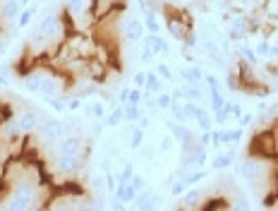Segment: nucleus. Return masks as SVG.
I'll list each match as a JSON object with an SVG mask.
<instances>
[{"label": "nucleus", "mask_w": 278, "mask_h": 211, "mask_svg": "<svg viewBox=\"0 0 278 211\" xmlns=\"http://www.w3.org/2000/svg\"><path fill=\"white\" fill-rule=\"evenodd\" d=\"M5 48H7V39H3V36H0V56L5 53Z\"/></svg>", "instance_id": "63"}, {"label": "nucleus", "mask_w": 278, "mask_h": 211, "mask_svg": "<svg viewBox=\"0 0 278 211\" xmlns=\"http://www.w3.org/2000/svg\"><path fill=\"white\" fill-rule=\"evenodd\" d=\"M7 79H10V75H7V67H0V86H5Z\"/></svg>", "instance_id": "62"}, {"label": "nucleus", "mask_w": 278, "mask_h": 211, "mask_svg": "<svg viewBox=\"0 0 278 211\" xmlns=\"http://www.w3.org/2000/svg\"><path fill=\"white\" fill-rule=\"evenodd\" d=\"M144 132L146 130H142L139 125L130 130V149H132V151H139V147L144 144Z\"/></svg>", "instance_id": "29"}, {"label": "nucleus", "mask_w": 278, "mask_h": 211, "mask_svg": "<svg viewBox=\"0 0 278 211\" xmlns=\"http://www.w3.org/2000/svg\"><path fill=\"white\" fill-rule=\"evenodd\" d=\"M170 118L178 120V122H192V120L187 118V113H185V103L178 101V99H175L173 106H170Z\"/></svg>", "instance_id": "27"}, {"label": "nucleus", "mask_w": 278, "mask_h": 211, "mask_svg": "<svg viewBox=\"0 0 278 211\" xmlns=\"http://www.w3.org/2000/svg\"><path fill=\"white\" fill-rule=\"evenodd\" d=\"M84 168V159H79V156H60L58 154L56 163H53V170L56 173H60L63 178H75L79 175Z\"/></svg>", "instance_id": "6"}, {"label": "nucleus", "mask_w": 278, "mask_h": 211, "mask_svg": "<svg viewBox=\"0 0 278 211\" xmlns=\"http://www.w3.org/2000/svg\"><path fill=\"white\" fill-rule=\"evenodd\" d=\"M139 211H151V209H156L159 206V197H153V199H149V202H139V204H134Z\"/></svg>", "instance_id": "52"}, {"label": "nucleus", "mask_w": 278, "mask_h": 211, "mask_svg": "<svg viewBox=\"0 0 278 211\" xmlns=\"http://www.w3.org/2000/svg\"><path fill=\"white\" fill-rule=\"evenodd\" d=\"M235 175H240L245 183H259L262 175H264V159H259V156H247L240 166L235 168Z\"/></svg>", "instance_id": "5"}, {"label": "nucleus", "mask_w": 278, "mask_h": 211, "mask_svg": "<svg viewBox=\"0 0 278 211\" xmlns=\"http://www.w3.org/2000/svg\"><path fill=\"white\" fill-rule=\"evenodd\" d=\"M142 22H144V27H146V34H159V14H156L153 7L142 12Z\"/></svg>", "instance_id": "21"}, {"label": "nucleus", "mask_w": 278, "mask_h": 211, "mask_svg": "<svg viewBox=\"0 0 278 211\" xmlns=\"http://www.w3.org/2000/svg\"><path fill=\"white\" fill-rule=\"evenodd\" d=\"M225 22H228V39L233 43L237 41H245L247 36L252 34V22H250V14L247 12H230L225 14Z\"/></svg>", "instance_id": "3"}, {"label": "nucleus", "mask_w": 278, "mask_h": 211, "mask_svg": "<svg viewBox=\"0 0 278 211\" xmlns=\"http://www.w3.org/2000/svg\"><path fill=\"white\" fill-rule=\"evenodd\" d=\"M175 144H178V142L173 139V134L168 132V134H163V137H161V142H159V154H170V151H173V147Z\"/></svg>", "instance_id": "37"}, {"label": "nucleus", "mask_w": 278, "mask_h": 211, "mask_svg": "<svg viewBox=\"0 0 278 211\" xmlns=\"http://www.w3.org/2000/svg\"><path fill=\"white\" fill-rule=\"evenodd\" d=\"M170 94H173V99H178V101H185V89H182V84H180V86H175V89H173V92H170Z\"/></svg>", "instance_id": "61"}, {"label": "nucleus", "mask_w": 278, "mask_h": 211, "mask_svg": "<svg viewBox=\"0 0 278 211\" xmlns=\"http://www.w3.org/2000/svg\"><path fill=\"white\" fill-rule=\"evenodd\" d=\"M252 122H254V118H252L250 113H242V115H240V120H237V125H240V127H250Z\"/></svg>", "instance_id": "58"}, {"label": "nucleus", "mask_w": 278, "mask_h": 211, "mask_svg": "<svg viewBox=\"0 0 278 211\" xmlns=\"http://www.w3.org/2000/svg\"><path fill=\"white\" fill-rule=\"evenodd\" d=\"M89 108H91V118L94 120H103L108 115V106L103 101H94V103H89Z\"/></svg>", "instance_id": "36"}, {"label": "nucleus", "mask_w": 278, "mask_h": 211, "mask_svg": "<svg viewBox=\"0 0 278 211\" xmlns=\"http://www.w3.org/2000/svg\"><path fill=\"white\" fill-rule=\"evenodd\" d=\"M144 36H146L144 22L139 20V17H134V14H127L125 20H123V39L130 43H139Z\"/></svg>", "instance_id": "7"}, {"label": "nucleus", "mask_w": 278, "mask_h": 211, "mask_svg": "<svg viewBox=\"0 0 278 211\" xmlns=\"http://www.w3.org/2000/svg\"><path fill=\"white\" fill-rule=\"evenodd\" d=\"M223 108H225V113H228L230 115V120H240V115H242V106H237V103H233V101H225V106H223Z\"/></svg>", "instance_id": "43"}, {"label": "nucleus", "mask_w": 278, "mask_h": 211, "mask_svg": "<svg viewBox=\"0 0 278 211\" xmlns=\"http://www.w3.org/2000/svg\"><path fill=\"white\" fill-rule=\"evenodd\" d=\"M230 209H235V211H250L252 204L247 202V199H237V202H233V204H230Z\"/></svg>", "instance_id": "54"}, {"label": "nucleus", "mask_w": 278, "mask_h": 211, "mask_svg": "<svg viewBox=\"0 0 278 211\" xmlns=\"http://www.w3.org/2000/svg\"><path fill=\"white\" fill-rule=\"evenodd\" d=\"M98 170H101V173H108V170H111V156H103V159H101Z\"/></svg>", "instance_id": "60"}, {"label": "nucleus", "mask_w": 278, "mask_h": 211, "mask_svg": "<svg viewBox=\"0 0 278 211\" xmlns=\"http://www.w3.org/2000/svg\"><path fill=\"white\" fill-rule=\"evenodd\" d=\"M103 180H106V192H108V195H115V187H118V175L108 170V173H103Z\"/></svg>", "instance_id": "44"}, {"label": "nucleus", "mask_w": 278, "mask_h": 211, "mask_svg": "<svg viewBox=\"0 0 278 211\" xmlns=\"http://www.w3.org/2000/svg\"><path fill=\"white\" fill-rule=\"evenodd\" d=\"M103 130H106V122H103V120H96V122L91 125V134H94V137L103 134Z\"/></svg>", "instance_id": "57"}, {"label": "nucleus", "mask_w": 278, "mask_h": 211, "mask_svg": "<svg viewBox=\"0 0 278 211\" xmlns=\"http://www.w3.org/2000/svg\"><path fill=\"white\" fill-rule=\"evenodd\" d=\"M204 86H206V94L211 92V89H221V84H218V77H216L214 72H204Z\"/></svg>", "instance_id": "45"}, {"label": "nucleus", "mask_w": 278, "mask_h": 211, "mask_svg": "<svg viewBox=\"0 0 278 211\" xmlns=\"http://www.w3.org/2000/svg\"><path fill=\"white\" fill-rule=\"evenodd\" d=\"M63 17L56 12L46 14L41 22H39V27L34 31V41H43V43H60L65 39V29H63Z\"/></svg>", "instance_id": "2"}, {"label": "nucleus", "mask_w": 278, "mask_h": 211, "mask_svg": "<svg viewBox=\"0 0 278 211\" xmlns=\"http://www.w3.org/2000/svg\"><path fill=\"white\" fill-rule=\"evenodd\" d=\"M106 127H120V122H125V111H123V103H113L108 108V115L103 118Z\"/></svg>", "instance_id": "16"}, {"label": "nucleus", "mask_w": 278, "mask_h": 211, "mask_svg": "<svg viewBox=\"0 0 278 211\" xmlns=\"http://www.w3.org/2000/svg\"><path fill=\"white\" fill-rule=\"evenodd\" d=\"M153 70H156V75H159L163 82H175V72L170 70V65L163 63V60H156V63H153Z\"/></svg>", "instance_id": "26"}, {"label": "nucleus", "mask_w": 278, "mask_h": 211, "mask_svg": "<svg viewBox=\"0 0 278 211\" xmlns=\"http://www.w3.org/2000/svg\"><path fill=\"white\" fill-rule=\"evenodd\" d=\"M130 185H132V187H134V190H144V187H146V178L144 175H137V173H134V175H132V180H130Z\"/></svg>", "instance_id": "53"}, {"label": "nucleus", "mask_w": 278, "mask_h": 211, "mask_svg": "<svg viewBox=\"0 0 278 211\" xmlns=\"http://www.w3.org/2000/svg\"><path fill=\"white\" fill-rule=\"evenodd\" d=\"M166 127L178 144H187V142L195 139V132H192V127H187V122H178V120L170 118V120H166Z\"/></svg>", "instance_id": "10"}, {"label": "nucleus", "mask_w": 278, "mask_h": 211, "mask_svg": "<svg viewBox=\"0 0 278 211\" xmlns=\"http://www.w3.org/2000/svg\"><path fill=\"white\" fill-rule=\"evenodd\" d=\"M211 147L214 149L225 147V127H214L211 130Z\"/></svg>", "instance_id": "34"}, {"label": "nucleus", "mask_w": 278, "mask_h": 211, "mask_svg": "<svg viewBox=\"0 0 278 211\" xmlns=\"http://www.w3.org/2000/svg\"><path fill=\"white\" fill-rule=\"evenodd\" d=\"M127 96H130V86H123V89H118V94H115V101H118V103H127Z\"/></svg>", "instance_id": "55"}, {"label": "nucleus", "mask_w": 278, "mask_h": 211, "mask_svg": "<svg viewBox=\"0 0 278 211\" xmlns=\"http://www.w3.org/2000/svg\"><path fill=\"white\" fill-rule=\"evenodd\" d=\"M180 77L182 82H195V84H202L204 82V70H202V65H187V67H182L180 70Z\"/></svg>", "instance_id": "15"}, {"label": "nucleus", "mask_w": 278, "mask_h": 211, "mask_svg": "<svg viewBox=\"0 0 278 211\" xmlns=\"http://www.w3.org/2000/svg\"><path fill=\"white\" fill-rule=\"evenodd\" d=\"M65 132H67V125L58 118H46L41 125H39V134L48 142H58L60 137H65Z\"/></svg>", "instance_id": "8"}, {"label": "nucleus", "mask_w": 278, "mask_h": 211, "mask_svg": "<svg viewBox=\"0 0 278 211\" xmlns=\"http://www.w3.org/2000/svg\"><path fill=\"white\" fill-rule=\"evenodd\" d=\"M134 197H137V190H134L130 183L118 185V187H115V199H120V202H125V204H132Z\"/></svg>", "instance_id": "23"}, {"label": "nucleus", "mask_w": 278, "mask_h": 211, "mask_svg": "<svg viewBox=\"0 0 278 211\" xmlns=\"http://www.w3.org/2000/svg\"><path fill=\"white\" fill-rule=\"evenodd\" d=\"M180 209H199L202 206V192L199 190H189L187 187V192L182 195V199H180Z\"/></svg>", "instance_id": "18"}, {"label": "nucleus", "mask_w": 278, "mask_h": 211, "mask_svg": "<svg viewBox=\"0 0 278 211\" xmlns=\"http://www.w3.org/2000/svg\"><path fill=\"white\" fill-rule=\"evenodd\" d=\"M137 125L142 127V130H149V125H151V115H146V113H142V118L137 120Z\"/></svg>", "instance_id": "59"}, {"label": "nucleus", "mask_w": 278, "mask_h": 211, "mask_svg": "<svg viewBox=\"0 0 278 211\" xmlns=\"http://www.w3.org/2000/svg\"><path fill=\"white\" fill-rule=\"evenodd\" d=\"M56 151L60 156H79V159H84L89 154V147L84 144V139L79 134H65V137H60L56 142Z\"/></svg>", "instance_id": "4"}, {"label": "nucleus", "mask_w": 278, "mask_h": 211, "mask_svg": "<svg viewBox=\"0 0 278 211\" xmlns=\"http://www.w3.org/2000/svg\"><path fill=\"white\" fill-rule=\"evenodd\" d=\"M65 92V77L56 75V72H46V77H43V84H41V96H60Z\"/></svg>", "instance_id": "9"}, {"label": "nucleus", "mask_w": 278, "mask_h": 211, "mask_svg": "<svg viewBox=\"0 0 278 211\" xmlns=\"http://www.w3.org/2000/svg\"><path fill=\"white\" fill-rule=\"evenodd\" d=\"M20 3H22V7H27V5H31L34 0H20Z\"/></svg>", "instance_id": "64"}, {"label": "nucleus", "mask_w": 278, "mask_h": 211, "mask_svg": "<svg viewBox=\"0 0 278 211\" xmlns=\"http://www.w3.org/2000/svg\"><path fill=\"white\" fill-rule=\"evenodd\" d=\"M20 12H22V3H20V0H5V5L0 7V17H3L5 22H17Z\"/></svg>", "instance_id": "17"}, {"label": "nucleus", "mask_w": 278, "mask_h": 211, "mask_svg": "<svg viewBox=\"0 0 278 211\" xmlns=\"http://www.w3.org/2000/svg\"><path fill=\"white\" fill-rule=\"evenodd\" d=\"M245 137V127H225V144H240Z\"/></svg>", "instance_id": "32"}, {"label": "nucleus", "mask_w": 278, "mask_h": 211, "mask_svg": "<svg viewBox=\"0 0 278 211\" xmlns=\"http://www.w3.org/2000/svg\"><path fill=\"white\" fill-rule=\"evenodd\" d=\"M142 43H144V48H149L156 58L159 56H170V43H168L161 34H146L144 39H142Z\"/></svg>", "instance_id": "11"}, {"label": "nucleus", "mask_w": 278, "mask_h": 211, "mask_svg": "<svg viewBox=\"0 0 278 211\" xmlns=\"http://www.w3.org/2000/svg\"><path fill=\"white\" fill-rule=\"evenodd\" d=\"M144 92L146 94H161L163 92V79L156 75V70H146V84H144Z\"/></svg>", "instance_id": "20"}, {"label": "nucleus", "mask_w": 278, "mask_h": 211, "mask_svg": "<svg viewBox=\"0 0 278 211\" xmlns=\"http://www.w3.org/2000/svg\"><path fill=\"white\" fill-rule=\"evenodd\" d=\"M132 175H134V163L132 161H125V163H123V168L118 170V185L130 183Z\"/></svg>", "instance_id": "31"}, {"label": "nucleus", "mask_w": 278, "mask_h": 211, "mask_svg": "<svg viewBox=\"0 0 278 211\" xmlns=\"http://www.w3.org/2000/svg\"><path fill=\"white\" fill-rule=\"evenodd\" d=\"M43 77H46V70H41V67H34V70L29 72V75H24L22 77V89L29 94H39L41 92V84H43Z\"/></svg>", "instance_id": "13"}, {"label": "nucleus", "mask_w": 278, "mask_h": 211, "mask_svg": "<svg viewBox=\"0 0 278 211\" xmlns=\"http://www.w3.org/2000/svg\"><path fill=\"white\" fill-rule=\"evenodd\" d=\"M79 108H84V99L82 96H72V99L67 101V111L75 113V111H79Z\"/></svg>", "instance_id": "50"}, {"label": "nucleus", "mask_w": 278, "mask_h": 211, "mask_svg": "<svg viewBox=\"0 0 278 211\" xmlns=\"http://www.w3.org/2000/svg\"><path fill=\"white\" fill-rule=\"evenodd\" d=\"M262 206H264V209H278V187H273V192H269V195L262 199Z\"/></svg>", "instance_id": "42"}, {"label": "nucleus", "mask_w": 278, "mask_h": 211, "mask_svg": "<svg viewBox=\"0 0 278 211\" xmlns=\"http://www.w3.org/2000/svg\"><path fill=\"white\" fill-rule=\"evenodd\" d=\"M168 190H170V197H182V195L187 192V185H185V180H180V178H178V180H173V183H170V187H168Z\"/></svg>", "instance_id": "40"}, {"label": "nucleus", "mask_w": 278, "mask_h": 211, "mask_svg": "<svg viewBox=\"0 0 278 211\" xmlns=\"http://www.w3.org/2000/svg\"><path fill=\"white\" fill-rule=\"evenodd\" d=\"M173 94L168 92H161L156 94V106H159V111H170V106H173Z\"/></svg>", "instance_id": "38"}, {"label": "nucleus", "mask_w": 278, "mask_h": 211, "mask_svg": "<svg viewBox=\"0 0 278 211\" xmlns=\"http://www.w3.org/2000/svg\"><path fill=\"white\" fill-rule=\"evenodd\" d=\"M65 10H67L70 17H82L84 12H89L86 0H65Z\"/></svg>", "instance_id": "25"}, {"label": "nucleus", "mask_w": 278, "mask_h": 211, "mask_svg": "<svg viewBox=\"0 0 278 211\" xmlns=\"http://www.w3.org/2000/svg\"><path fill=\"white\" fill-rule=\"evenodd\" d=\"M199 142H202L204 147H211V130H199Z\"/></svg>", "instance_id": "56"}, {"label": "nucleus", "mask_w": 278, "mask_h": 211, "mask_svg": "<svg viewBox=\"0 0 278 211\" xmlns=\"http://www.w3.org/2000/svg\"><path fill=\"white\" fill-rule=\"evenodd\" d=\"M197 125V130H214V115H211V111L208 108H202L199 106V111H197V115H195V120H192Z\"/></svg>", "instance_id": "19"}, {"label": "nucleus", "mask_w": 278, "mask_h": 211, "mask_svg": "<svg viewBox=\"0 0 278 211\" xmlns=\"http://www.w3.org/2000/svg\"><path fill=\"white\" fill-rule=\"evenodd\" d=\"M223 106H225V99H223L221 89H211V92H208V111L214 113V111H218V108H223Z\"/></svg>", "instance_id": "30"}, {"label": "nucleus", "mask_w": 278, "mask_h": 211, "mask_svg": "<svg viewBox=\"0 0 278 211\" xmlns=\"http://www.w3.org/2000/svg\"><path fill=\"white\" fill-rule=\"evenodd\" d=\"M211 115H214V125L216 127H225L230 122V115L225 113V108H218V111H214Z\"/></svg>", "instance_id": "41"}, {"label": "nucleus", "mask_w": 278, "mask_h": 211, "mask_svg": "<svg viewBox=\"0 0 278 211\" xmlns=\"http://www.w3.org/2000/svg\"><path fill=\"white\" fill-rule=\"evenodd\" d=\"M17 122H20V130L24 137H29L31 132H36L39 130V125H41V118H39V113L31 111V108H27V111H22L20 115H17Z\"/></svg>", "instance_id": "12"}, {"label": "nucleus", "mask_w": 278, "mask_h": 211, "mask_svg": "<svg viewBox=\"0 0 278 211\" xmlns=\"http://www.w3.org/2000/svg\"><path fill=\"white\" fill-rule=\"evenodd\" d=\"M123 111H125V122H130V125H137V120L142 118V106L139 103H123Z\"/></svg>", "instance_id": "24"}, {"label": "nucleus", "mask_w": 278, "mask_h": 211, "mask_svg": "<svg viewBox=\"0 0 278 211\" xmlns=\"http://www.w3.org/2000/svg\"><path fill=\"white\" fill-rule=\"evenodd\" d=\"M202 211H214V209H230V204H228V199L225 197H211V199H206L202 206H199Z\"/></svg>", "instance_id": "28"}, {"label": "nucleus", "mask_w": 278, "mask_h": 211, "mask_svg": "<svg viewBox=\"0 0 278 211\" xmlns=\"http://www.w3.org/2000/svg\"><path fill=\"white\" fill-rule=\"evenodd\" d=\"M96 92H98V84H96V82H89V84L84 86V89H79V92H77V96H82V99H89V96H94Z\"/></svg>", "instance_id": "47"}, {"label": "nucleus", "mask_w": 278, "mask_h": 211, "mask_svg": "<svg viewBox=\"0 0 278 211\" xmlns=\"http://www.w3.org/2000/svg\"><path fill=\"white\" fill-rule=\"evenodd\" d=\"M144 84H146V70H134L132 72V86L144 89Z\"/></svg>", "instance_id": "46"}, {"label": "nucleus", "mask_w": 278, "mask_h": 211, "mask_svg": "<svg viewBox=\"0 0 278 211\" xmlns=\"http://www.w3.org/2000/svg\"><path fill=\"white\" fill-rule=\"evenodd\" d=\"M39 180H20L12 185V190L3 199V206L7 211H31V209H46L48 197H43Z\"/></svg>", "instance_id": "1"}, {"label": "nucleus", "mask_w": 278, "mask_h": 211, "mask_svg": "<svg viewBox=\"0 0 278 211\" xmlns=\"http://www.w3.org/2000/svg\"><path fill=\"white\" fill-rule=\"evenodd\" d=\"M156 154H159V149L153 147V144H142V147H139V156H142L144 161H149V163L156 159Z\"/></svg>", "instance_id": "39"}, {"label": "nucleus", "mask_w": 278, "mask_h": 211, "mask_svg": "<svg viewBox=\"0 0 278 211\" xmlns=\"http://www.w3.org/2000/svg\"><path fill=\"white\" fill-rule=\"evenodd\" d=\"M197 111H199V103H197V101H185V113H187L189 120H195Z\"/></svg>", "instance_id": "51"}, {"label": "nucleus", "mask_w": 278, "mask_h": 211, "mask_svg": "<svg viewBox=\"0 0 278 211\" xmlns=\"http://www.w3.org/2000/svg\"><path fill=\"white\" fill-rule=\"evenodd\" d=\"M206 175H208V170H206V168H202V170H187V175L182 178V180H185V185H187V187H192V185L202 183V180H204Z\"/></svg>", "instance_id": "33"}, {"label": "nucleus", "mask_w": 278, "mask_h": 211, "mask_svg": "<svg viewBox=\"0 0 278 211\" xmlns=\"http://www.w3.org/2000/svg\"><path fill=\"white\" fill-rule=\"evenodd\" d=\"M228 151H223V154H216L211 161H208V168L211 170H228L233 163H235V144H225Z\"/></svg>", "instance_id": "14"}, {"label": "nucleus", "mask_w": 278, "mask_h": 211, "mask_svg": "<svg viewBox=\"0 0 278 211\" xmlns=\"http://www.w3.org/2000/svg\"><path fill=\"white\" fill-rule=\"evenodd\" d=\"M139 63H142V65H153V63H156V56H153L149 48H144L142 53H139Z\"/></svg>", "instance_id": "49"}, {"label": "nucleus", "mask_w": 278, "mask_h": 211, "mask_svg": "<svg viewBox=\"0 0 278 211\" xmlns=\"http://www.w3.org/2000/svg\"><path fill=\"white\" fill-rule=\"evenodd\" d=\"M36 12H39V7H36V5L22 7V12H20V17H17V22H14V27H17V29H27L29 24H31V20L36 17Z\"/></svg>", "instance_id": "22"}, {"label": "nucleus", "mask_w": 278, "mask_h": 211, "mask_svg": "<svg viewBox=\"0 0 278 211\" xmlns=\"http://www.w3.org/2000/svg\"><path fill=\"white\" fill-rule=\"evenodd\" d=\"M142 99H144V89L130 86V96H127V101H130V103H139V106H142Z\"/></svg>", "instance_id": "48"}, {"label": "nucleus", "mask_w": 278, "mask_h": 211, "mask_svg": "<svg viewBox=\"0 0 278 211\" xmlns=\"http://www.w3.org/2000/svg\"><path fill=\"white\" fill-rule=\"evenodd\" d=\"M43 103H48L56 113H67V101L60 99V96H46V99H43Z\"/></svg>", "instance_id": "35"}]
</instances>
